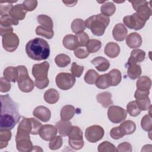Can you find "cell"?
<instances>
[{"instance_id":"11a10c76","label":"cell","mask_w":152,"mask_h":152,"mask_svg":"<svg viewBox=\"0 0 152 152\" xmlns=\"http://www.w3.org/2000/svg\"><path fill=\"white\" fill-rule=\"evenodd\" d=\"M32 121V131L31 134L32 135H37L39 134L40 129L42 126L41 122H40L37 119L31 118Z\"/></svg>"},{"instance_id":"9f6ffc18","label":"cell","mask_w":152,"mask_h":152,"mask_svg":"<svg viewBox=\"0 0 152 152\" xmlns=\"http://www.w3.org/2000/svg\"><path fill=\"white\" fill-rule=\"evenodd\" d=\"M116 150H117V151H119V152H124V151L131 152L132 150L131 145L128 142H124L119 144L118 145Z\"/></svg>"},{"instance_id":"816d5d0a","label":"cell","mask_w":152,"mask_h":152,"mask_svg":"<svg viewBox=\"0 0 152 152\" xmlns=\"http://www.w3.org/2000/svg\"><path fill=\"white\" fill-rule=\"evenodd\" d=\"M11 89L10 81L7 80L5 77L0 78V91L1 93H6Z\"/></svg>"},{"instance_id":"9a60e30c","label":"cell","mask_w":152,"mask_h":152,"mask_svg":"<svg viewBox=\"0 0 152 152\" xmlns=\"http://www.w3.org/2000/svg\"><path fill=\"white\" fill-rule=\"evenodd\" d=\"M58 129L55 126L46 124L42 125L39 131V135L45 141H50L56 136Z\"/></svg>"},{"instance_id":"7402d4cb","label":"cell","mask_w":152,"mask_h":152,"mask_svg":"<svg viewBox=\"0 0 152 152\" xmlns=\"http://www.w3.org/2000/svg\"><path fill=\"white\" fill-rule=\"evenodd\" d=\"M91 63L94 65L96 69L100 72L107 71L110 66L109 61L102 56H97L94 58L91 61Z\"/></svg>"},{"instance_id":"7c38bea8","label":"cell","mask_w":152,"mask_h":152,"mask_svg":"<svg viewBox=\"0 0 152 152\" xmlns=\"http://www.w3.org/2000/svg\"><path fill=\"white\" fill-rule=\"evenodd\" d=\"M149 91H141L137 90L134 94L135 102L141 110H147L151 106L150 98L148 97Z\"/></svg>"},{"instance_id":"e0dca14e","label":"cell","mask_w":152,"mask_h":152,"mask_svg":"<svg viewBox=\"0 0 152 152\" xmlns=\"http://www.w3.org/2000/svg\"><path fill=\"white\" fill-rule=\"evenodd\" d=\"M16 147L20 152H30L33 150V145L30 137H24L15 139Z\"/></svg>"},{"instance_id":"30bf717a","label":"cell","mask_w":152,"mask_h":152,"mask_svg":"<svg viewBox=\"0 0 152 152\" xmlns=\"http://www.w3.org/2000/svg\"><path fill=\"white\" fill-rule=\"evenodd\" d=\"M104 134V131L103 128L97 125L88 126L85 131L86 138L91 143L96 142L102 140Z\"/></svg>"},{"instance_id":"c3c4849f","label":"cell","mask_w":152,"mask_h":152,"mask_svg":"<svg viewBox=\"0 0 152 152\" xmlns=\"http://www.w3.org/2000/svg\"><path fill=\"white\" fill-rule=\"evenodd\" d=\"M84 66H80L78 65L77 63L73 62L72 64L71 67V72L72 74L75 77H80L84 71Z\"/></svg>"},{"instance_id":"1f68e13d","label":"cell","mask_w":152,"mask_h":152,"mask_svg":"<svg viewBox=\"0 0 152 152\" xmlns=\"http://www.w3.org/2000/svg\"><path fill=\"white\" fill-rule=\"evenodd\" d=\"M12 136L11 132L9 129H0V148L7 147L9 141Z\"/></svg>"},{"instance_id":"83f0119b","label":"cell","mask_w":152,"mask_h":152,"mask_svg":"<svg viewBox=\"0 0 152 152\" xmlns=\"http://www.w3.org/2000/svg\"><path fill=\"white\" fill-rule=\"evenodd\" d=\"M151 86V79L145 75L139 77L136 83L137 89L141 91H149Z\"/></svg>"},{"instance_id":"ee69618b","label":"cell","mask_w":152,"mask_h":152,"mask_svg":"<svg viewBox=\"0 0 152 152\" xmlns=\"http://www.w3.org/2000/svg\"><path fill=\"white\" fill-rule=\"evenodd\" d=\"M141 126L143 130L148 132H151L152 129V121L150 114H147L144 116L141 121Z\"/></svg>"},{"instance_id":"2e32d148","label":"cell","mask_w":152,"mask_h":152,"mask_svg":"<svg viewBox=\"0 0 152 152\" xmlns=\"http://www.w3.org/2000/svg\"><path fill=\"white\" fill-rule=\"evenodd\" d=\"M33 115L41 121L46 122L50 119L51 112L46 106H39L34 109Z\"/></svg>"},{"instance_id":"836d02e7","label":"cell","mask_w":152,"mask_h":152,"mask_svg":"<svg viewBox=\"0 0 152 152\" xmlns=\"http://www.w3.org/2000/svg\"><path fill=\"white\" fill-rule=\"evenodd\" d=\"M37 20L42 27L50 30H53V23L50 17L46 15L41 14L37 16Z\"/></svg>"},{"instance_id":"5b68a950","label":"cell","mask_w":152,"mask_h":152,"mask_svg":"<svg viewBox=\"0 0 152 152\" xmlns=\"http://www.w3.org/2000/svg\"><path fill=\"white\" fill-rule=\"evenodd\" d=\"M17 68L18 71V77L17 81L19 89L24 93L31 91L35 84L29 77L27 68L24 65L17 66Z\"/></svg>"},{"instance_id":"74e56055","label":"cell","mask_w":152,"mask_h":152,"mask_svg":"<svg viewBox=\"0 0 152 152\" xmlns=\"http://www.w3.org/2000/svg\"><path fill=\"white\" fill-rule=\"evenodd\" d=\"M99 74L93 69H88L84 77V81L88 84H94L99 77Z\"/></svg>"},{"instance_id":"f35d334b","label":"cell","mask_w":152,"mask_h":152,"mask_svg":"<svg viewBox=\"0 0 152 152\" xmlns=\"http://www.w3.org/2000/svg\"><path fill=\"white\" fill-rule=\"evenodd\" d=\"M126 112L131 116L135 117L141 113V110L137 104L135 100H134L129 102L127 104Z\"/></svg>"},{"instance_id":"db71d44e","label":"cell","mask_w":152,"mask_h":152,"mask_svg":"<svg viewBox=\"0 0 152 152\" xmlns=\"http://www.w3.org/2000/svg\"><path fill=\"white\" fill-rule=\"evenodd\" d=\"M74 55L78 59H84L89 55V53L84 48L78 47L74 50Z\"/></svg>"},{"instance_id":"6f0895ef","label":"cell","mask_w":152,"mask_h":152,"mask_svg":"<svg viewBox=\"0 0 152 152\" xmlns=\"http://www.w3.org/2000/svg\"><path fill=\"white\" fill-rule=\"evenodd\" d=\"M13 31V28L11 26H8V27H5L1 26L0 27V34L2 37L5 34L11 33Z\"/></svg>"},{"instance_id":"484cf974","label":"cell","mask_w":152,"mask_h":152,"mask_svg":"<svg viewBox=\"0 0 152 152\" xmlns=\"http://www.w3.org/2000/svg\"><path fill=\"white\" fill-rule=\"evenodd\" d=\"M95 84L96 87L100 89H106L112 86L111 77L108 73L99 75Z\"/></svg>"},{"instance_id":"3957f363","label":"cell","mask_w":152,"mask_h":152,"mask_svg":"<svg viewBox=\"0 0 152 152\" xmlns=\"http://www.w3.org/2000/svg\"><path fill=\"white\" fill-rule=\"evenodd\" d=\"M110 23V18L102 14L89 17L86 21V27L90 29L92 33L97 36H102Z\"/></svg>"},{"instance_id":"6da1fadb","label":"cell","mask_w":152,"mask_h":152,"mask_svg":"<svg viewBox=\"0 0 152 152\" xmlns=\"http://www.w3.org/2000/svg\"><path fill=\"white\" fill-rule=\"evenodd\" d=\"M1 102L0 128L11 130L16 125L21 118L18 106L9 94L1 95Z\"/></svg>"},{"instance_id":"f546056e","label":"cell","mask_w":152,"mask_h":152,"mask_svg":"<svg viewBox=\"0 0 152 152\" xmlns=\"http://www.w3.org/2000/svg\"><path fill=\"white\" fill-rule=\"evenodd\" d=\"M3 75L8 81L15 83L17 81L18 77V69L17 67L8 66L4 69Z\"/></svg>"},{"instance_id":"ffe728a7","label":"cell","mask_w":152,"mask_h":152,"mask_svg":"<svg viewBox=\"0 0 152 152\" xmlns=\"http://www.w3.org/2000/svg\"><path fill=\"white\" fill-rule=\"evenodd\" d=\"M64 46L70 50H74L79 46L78 40L76 35L67 34L64 36L62 41Z\"/></svg>"},{"instance_id":"f6af8a7d","label":"cell","mask_w":152,"mask_h":152,"mask_svg":"<svg viewBox=\"0 0 152 152\" xmlns=\"http://www.w3.org/2000/svg\"><path fill=\"white\" fill-rule=\"evenodd\" d=\"M108 74L111 77L112 86H116L121 83L122 75L119 70L118 69H113Z\"/></svg>"},{"instance_id":"d6a6232c","label":"cell","mask_w":152,"mask_h":152,"mask_svg":"<svg viewBox=\"0 0 152 152\" xmlns=\"http://www.w3.org/2000/svg\"><path fill=\"white\" fill-rule=\"evenodd\" d=\"M71 28L72 31L76 34L84 32L86 28L85 21L81 18L74 19L71 23Z\"/></svg>"},{"instance_id":"5bb4252c","label":"cell","mask_w":152,"mask_h":152,"mask_svg":"<svg viewBox=\"0 0 152 152\" xmlns=\"http://www.w3.org/2000/svg\"><path fill=\"white\" fill-rule=\"evenodd\" d=\"M127 68V74L128 77L131 80H135L140 77L142 71L140 65L134 61L130 58L128 59L127 63L125 64Z\"/></svg>"},{"instance_id":"e575fe53","label":"cell","mask_w":152,"mask_h":152,"mask_svg":"<svg viewBox=\"0 0 152 152\" xmlns=\"http://www.w3.org/2000/svg\"><path fill=\"white\" fill-rule=\"evenodd\" d=\"M100 11L102 14L107 17H110L115 13L116 11V7L113 2H107L101 6Z\"/></svg>"},{"instance_id":"8fae6325","label":"cell","mask_w":152,"mask_h":152,"mask_svg":"<svg viewBox=\"0 0 152 152\" xmlns=\"http://www.w3.org/2000/svg\"><path fill=\"white\" fill-rule=\"evenodd\" d=\"M2 37V46L6 51L12 52L17 49L20 43V40L15 33H9Z\"/></svg>"},{"instance_id":"bcb514c9","label":"cell","mask_w":152,"mask_h":152,"mask_svg":"<svg viewBox=\"0 0 152 152\" xmlns=\"http://www.w3.org/2000/svg\"><path fill=\"white\" fill-rule=\"evenodd\" d=\"M62 138L60 135H57L50 141L49 147L52 150H56L61 147L62 145Z\"/></svg>"},{"instance_id":"680465c9","label":"cell","mask_w":152,"mask_h":152,"mask_svg":"<svg viewBox=\"0 0 152 152\" xmlns=\"http://www.w3.org/2000/svg\"><path fill=\"white\" fill-rule=\"evenodd\" d=\"M63 2L65 4V5H67V6H69V7H72V6H74L75 5V4L77 2V1H73V2H71V1H63Z\"/></svg>"},{"instance_id":"52a82bcc","label":"cell","mask_w":152,"mask_h":152,"mask_svg":"<svg viewBox=\"0 0 152 152\" xmlns=\"http://www.w3.org/2000/svg\"><path fill=\"white\" fill-rule=\"evenodd\" d=\"M68 137V143L72 148L78 150L83 147L84 143L83 141V132L78 126H72Z\"/></svg>"},{"instance_id":"4fadbf2b","label":"cell","mask_w":152,"mask_h":152,"mask_svg":"<svg viewBox=\"0 0 152 152\" xmlns=\"http://www.w3.org/2000/svg\"><path fill=\"white\" fill-rule=\"evenodd\" d=\"M123 22L127 27L135 30L141 29L145 26L146 23L141 20L137 16L136 13L124 17L123 18Z\"/></svg>"},{"instance_id":"8d00e7d4","label":"cell","mask_w":152,"mask_h":152,"mask_svg":"<svg viewBox=\"0 0 152 152\" xmlns=\"http://www.w3.org/2000/svg\"><path fill=\"white\" fill-rule=\"evenodd\" d=\"M102 47V43L100 40L97 39H90L88 42L86 48L88 53H93L98 52Z\"/></svg>"},{"instance_id":"cb8c5ba5","label":"cell","mask_w":152,"mask_h":152,"mask_svg":"<svg viewBox=\"0 0 152 152\" xmlns=\"http://www.w3.org/2000/svg\"><path fill=\"white\" fill-rule=\"evenodd\" d=\"M120 47L115 42H109L105 46L104 49V53L110 58L117 57L120 53Z\"/></svg>"},{"instance_id":"f5cc1de1","label":"cell","mask_w":152,"mask_h":152,"mask_svg":"<svg viewBox=\"0 0 152 152\" xmlns=\"http://www.w3.org/2000/svg\"><path fill=\"white\" fill-rule=\"evenodd\" d=\"M23 5L27 11H32L36 9L37 5V1L27 0L23 2Z\"/></svg>"},{"instance_id":"7a4b0ae2","label":"cell","mask_w":152,"mask_h":152,"mask_svg":"<svg viewBox=\"0 0 152 152\" xmlns=\"http://www.w3.org/2000/svg\"><path fill=\"white\" fill-rule=\"evenodd\" d=\"M26 52L28 56L33 60H45L49 56L50 46L45 40L36 37L27 42Z\"/></svg>"},{"instance_id":"7dc6e473","label":"cell","mask_w":152,"mask_h":152,"mask_svg":"<svg viewBox=\"0 0 152 152\" xmlns=\"http://www.w3.org/2000/svg\"><path fill=\"white\" fill-rule=\"evenodd\" d=\"M17 1L13 2H5L0 3V15L3 16L5 15H8L10 14L11 10L12 9L13 5L12 2H15Z\"/></svg>"},{"instance_id":"4dcf8cb0","label":"cell","mask_w":152,"mask_h":152,"mask_svg":"<svg viewBox=\"0 0 152 152\" xmlns=\"http://www.w3.org/2000/svg\"><path fill=\"white\" fill-rule=\"evenodd\" d=\"M119 127L124 135H131L133 134L136 129V125L135 122L131 120L124 121L121 124Z\"/></svg>"},{"instance_id":"ab89813d","label":"cell","mask_w":152,"mask_h":152,"mask_svg":"<svg viewBox=\"0 0 152 152\" xmlns=\"http://www.w3.org/2000/svg\"><path fill=\"white\" fill-rule=\"evenodd\" d=\"M145 57V52L140 49H135L131 51L130 58L135 62H142Z\"/></svg>"},{"instance_id":"d6986e66","label":"cell","mask_w":152,"mask_h":152,"mask_svg":"<svg viewBox=\"0 0 152 152\" xmlns=\"http://www.w3.org/2000/svg\"><path fill=\"white\" fill-rule=\"evenodd\" d=\"M125 39L127 46L131 49L139 48L142 42L141 36L136 32L131 33L126 36Z\"/></svg>"},{"instance_id":"44dd1931","label":"cell","mask_w":152,"mask_h":152,"mask_svg":"<svg viewBox=\"0 0 152 152\" xmlns=\"http://www.w3.org/2000/svg\"><path fill=\"white\" fill-rule=\"evenodd\" d=\"M55 126L58 129V133L62 137L68 136L72 128V125L71 122H69V121L63 120L58 121L56 124Z\"/></svg>"},{"instance_id":"603a6c76","label":"cell","mask_w":152,"mask_h":152,"mask_svg":"<svg viewBox=\"0 0 152 152\" xmlns=\"http://www.w3.org/2000/svg\"><path fill=\"white\" fill-rule=\"evenodd\" d=\"M27 12V11L26 10L23 4H19L12 7L9 14L15 19L19 21L24 19Z\"/></svg>"},{"instance_id":"681fc988","label":"cell","mask_w":152,"mask_h":152,"mask_svg":"<svg viewBox=\"0 0 152 152\" xmlns=\"http://www.w3.org/2000/svg\"><path fill=\"white\" fill-rule=\"evenodd\" d=\"M76 36L78 40L79 46L80 47L86 46L88 42L90 40L88 35L85 32H82V33L77 34Z\"/></svg>"},{"instance_id":"ba28073f","label":"cell","mask_w":152,"mask_h":152,"mask_svg":"<svg viewBox=\"0 0 152 152\" xmlns=\"http://www.w3.org/2000/svg\"><path fill=\"white\" fill-rule=\"evenodd\" d=\"M55 83L60 89L67 90L73 87L75 83V78L72 74L61 72L56 76Z\"/></svg>"},{"instance_id":"d4e9b609","label":"cell","mask_w":152,"mask_h":152,"mask_svg":"<svg viewBox=\"0 0 152 152\" xmlns=\"http://www.w3.org/2000/svg\"><path fill=\"white\" fill-rule=\"evenodd\" d=\"M112 94L108 91H104L97 94L96 100L103 107L107 108L113 104Z\"/></svg>"},{"instance_id":"9c48e42d","label":"cell","mask_w":152,"mask_h":152,"mask_svg":"<svg viewBox=\"0 0 152 152\" xmlns=\"http://www.w3.org/2000/svg\"><path fill=\"white\" fill-rule=\"evenodd\" d=\"M127 116V112L122 107L112 105L107 110V117L110 122L118 124L124 121Z\"/></svg>"},{"instance_id":"4316f807","label":"cell","mask_w":152,"mask_h":152,"mask_svg":"<svg viewBox=\"0 0 152 152\" xmlns=\"http://www.w3.org/2000/svg\"><path fill=\"white\" fill-rule=\"evenodd\" d=\"M76 110L74 106L72 105H65L61 110L60 116L61 120L69 121L72 118L75 113Z\"/></svg>"},{"instance_id":"d590c367","label":"cell","mask_w":152,"mask_h":152,"mask_svg":"<svg viewBox=\"0 0 152 152\" xmlns=\"http://www.w3.org/2000/svg\"><path fill=\"white\" fill-rule=\"evenodd\" d=\"M56 65L61 68H64L68 65L71 62V59L69 56L66 54L61 53L56 56L55 58Z\"/></svg>"},{"instance_id":"b9f144b4","label":"cell","mask_w":152,"mask_h":152,"mask_svg":"<svg viewBox=\"0 0 152 152\" xmlns=\"http://www.w3.org/2000/svg\"><path fill=\"white\" fill-rule=\"evenodd\" d=\"M36 33L39 36H43L48 39H50L53 37L54 31L53 30H50L42 27V26H39L36 28Z\"/></svg>"},{"instance_id":"8992f818","label":"cell","mask_w":152,"mask_h":152,"mask_svg":"<svg viewBox=\"0 0 152 152\" xmlns=\"http://www.w3.org/2000/svg\"><path fill=\"white\" fill-rule=\"evenodd\" d=\"M137 16L142 21L146 22L151 15V8L148 7V2L146 1H130Z\"/></svg>"},{"instance_id":"277c9868","label":"cell","mask_w":152,"mask_h":152,"mask_svg":"<svg viewBox=\"0 0 152 152\" xmlns=\"http://www.w3.org/2000/svg\"><path fill=\"white\" fill-rule=\"evenodd\" d=\"M49 66V64L47 61L36 64L33 66L31 72L35 78L34 84L39 89H43L49 85L48 74Z\"/></svg>"},{"instance_id":"f1b7e54d","label":"cell","mask_w":152,"mask_h":152,"mask_svg":"<svg viewBox=\"0 0 152 152\" xmlns=\"http://www.w3.org/2000/svg\"><path fill=\"white\" fill-rule=\"evenodd\" d=\"M44 100L49 104H55L59 100V94L55 88H50L44 93Z\"/></svg>"},{"instance_id":"7bdbcfd3","label":"cell","mask_w":152,"mask_h":152,"mask_svg":"<svg viewBox=\"0 0 152 152\" xmlns=\"http://www.w3.org/2000/svg\"><path fill=\"white\" fill-rule=\"evenodd\" d=\"M99 152H116L117 151L116 147L111 142L105 141L100 143L97 147Z\"/></svg>"},{"instance_id":"60d3db41","label":"cell","mask_w":152,"mask_h":152,"mask_svg":"<svg viewBox=\"0 0 152 152\" xmlns=\"http://www.w3.org/2000/svg\"><path fill=\"white\" fill-rule=\"evenodd\" d=\"M18 24V21L12 17L11 15H5L1 17L0 24L1 26L8 27L11 26V25L17 26Z\"/></svg>"},{"instance_id":"ac0fdd59","label":"cell","mask_w":152,"mask_h":152,"mask_svg":"<svg viewBox=\"0 0 152 152\" xmlns=\"http://www.w3.org/2000/svg\"><path fill=\"white\" fill-rule=\"evenodd\" d=\"M128 31L125 26L122 23L116 24L113 28L112 36L113 38L119 42H122L127 36Z\"/></svg>"},{"instance_id":"f907efd6","label":"cell","mask_w":152,"mask_h":152,"mask_svg":"<svg viewBox=\"0 0 152 152\" xmlns=\"http://www.w3.org/2000/svg\"><path fill=\"white\" fill-rule=\"evenodd\" d=\"M124 134L119 126H116L110 129V136L114 140H119L124 136Z\"/></svg>"}]
</instances>
